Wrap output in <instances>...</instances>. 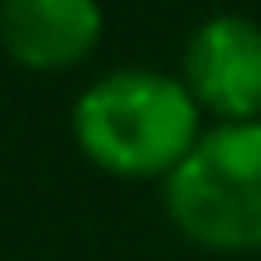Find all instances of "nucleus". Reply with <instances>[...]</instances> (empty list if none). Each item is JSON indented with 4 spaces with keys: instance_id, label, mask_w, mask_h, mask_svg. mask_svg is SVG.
<instances>
[{
    "instance_id": "1",
    "label": "nucleus",
    "mask_w": 261,
    "mask_h": 261,
    "mask_svg": "<svg viewBox=\"0 0 261 261\" xmlns=\"http://www.w3.org/2000/svg\"><path fill=\"white\" fill-rule=\"evenodd\" d=\"M73 136L112 174H169L198 145V102L179 77L121 68L77 97Z\"/></svg>"
},
{
    "instance_id": "2",
    "label": "nucleus",
    "mask_w": 261,
    "mask_h": 261,
    "mask_svg": "<svg viewBox=\"0 0 261 261\" xmlns=\"http://www.w3.org/2000/svg\"><path fill=\"white\" fill-rule=\"evenodd\" d=\"M165 208L174 227L198 247H261V121L198 136V145L165 179Z\"/></svg>"
},
{
    "instance_id": "3",
    "label": "nucleus",
    "mask_w": 261,
    "mask_h": 261,
    "mask_svg": "<svg viewBox=\"0 0 261 261\" xmlns=\"http://www.w3.org/2000/svg\"><path fill=\"white\" fill-rule=\"evenodd\" d=\"M184 87L198 107L242 126L261 116V24L247 15H213L184 44Z\"/></svg>"
},
{
    "instance_id": "4",
    "label": "nucleus",
    "mask_w": 261,
    "mask_h": 261,
    "mask_svg": "<svg viewBox=\"0 0 261 261\" xmlns=\"http://www.w3.org/2000/svg\"><path fill=\"white\" fill-rule=\"evenodd\" d=\"M102 39L97 0H0V44L24 68H68Z\"/></svg>"
}]
</instances>
